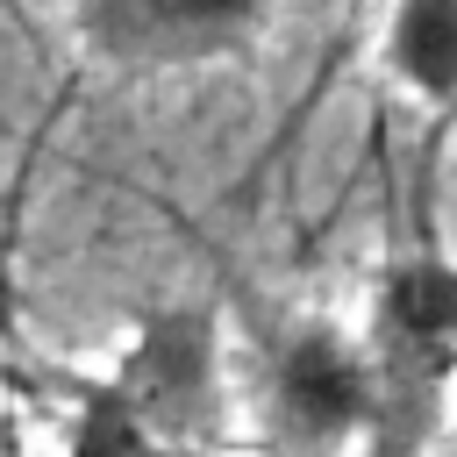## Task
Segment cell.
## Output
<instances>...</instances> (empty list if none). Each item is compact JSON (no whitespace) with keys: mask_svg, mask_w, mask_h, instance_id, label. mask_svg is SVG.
Listing matches in <instances>:
<instances>
[{"mask_svg":"<svg viewBox=\"0 0 457 457\" xmlns=\"http://www.w3.org/2000/svg\"><path fill=\"white\" fill-rule=\"evenodd\" d=\"M271 414L307 450L371 436V364H364V343H350L328 321L300 328L278 350V364H271Z\"/></svg>","mask_w":457,"mask_h":457,"instance_id":"3","label":"cell"},{"mask_svg":"<svg viewBox=\"0 0 457 457\" xmlns=\"http://www.w3.org/2000/svg\"><path fill=\"white\" fill-rule=\"evenodd\" d=\"M129 428L179 443V450H207L221 428V350H214V321L200 307H164L150 314L121 364L93 386Z\"/></svg>","mask_w":457,"mask_h":457,"instance_id":"2","label":"cell"},{"mask_svg":"<svg viewBox=\"0 0 457 457\" xmlns=\"http://www.w3.org/2000/svg\"><path fill=\"white\" fill-rule=\"evenodd\" d=\"M386 64L421 100H457V0H400L386 21Z\"/></svg>","mask_w":457,"mask_h":457,"instance_id":"5","label":"cell"},{"mask_svg":"<svg viewBox=\"0 0 457 457\" xmlns=\"http://www.w3.org/2000/svg\"><path fill=\"white\" fill-rule=\"evenodd\" d=\"M114 14L150 50H221L264 29L271 0H114Z\"/></svg>","mask_w":457,"mask_h":457,"instance_id":"4","label":"cell"},{"mask_svg":"<svg viewBox=\"0 0 457 457\" xmlns=\"http://www.w3.org/2000/svg\"><path fill=\"white\" fill-rule=\"evenodd\" d=\"M71 457H200V450H179V443H157V436L129 428V421L86 386V400H79V414H71Z\"/></svg>","mask_w":457,"mask_h":457,"instance_id":"6","label":"cell"},{"mask_svg":"<svg viewBox=\"0 0 457 457\" xmlns=\"http://www.w3.org/2000/svg\"><path fill=\"white\" fill-rule=\"evenodd\" d=\"M364 364H371L378 457H414L428 443L450 371H457V264L436 243H414L407 257H393L378 307H371Z\"/></svg>","mask_w":457,"mask_h":457,"instance_id":"1","label":"cell"}]
</instances>
